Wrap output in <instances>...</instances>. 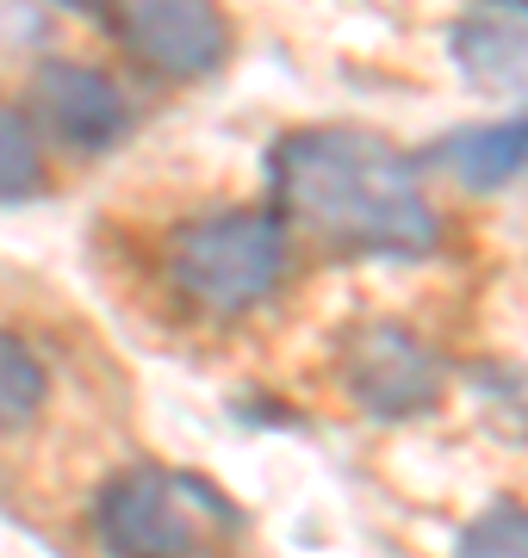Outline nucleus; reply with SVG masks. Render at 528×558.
<instances>
[{
	"mask_svg": "<svg viewBox=\"0 0 528 558\" xmlns=\"http://www.w3.org/2000/svg\"><path fill=\"white\" fill-rule=\"evenodd\" d=\"M274 199L292 223L355 255H429L442 218L405 149L361 124H311L274 149Z\"/></svg>",
	"mask_w": 528,
	"mask_h": 558,
	"instance_id": "obj_1",
	"label": "nucleus"
},
{
	"mask_svg": "<svg viewBox=\"0 0 528 558\" xmlns=\"http://www.w3.org/2000/svg\"><path fill=\"white\" fill-rule=\"evenodd\" d=\"M175 292L205 311H249L286 274V223L274 211H212L168 236Z\"/></svg>",
	"mask_w": 528,
	"mask_h": 558,
	"instance_id": "obj_2",
	"label": "nucleus"
},
{
	"mask_svg": "<svg viewBox=\"0 0 528 558\" xmlns=\"http://www.w3.org/2000/svg\"><path fill=\"white\" fill-rule=\"evenodd\" d=\"M212 527H230V509L163 465H131L94 502L106 558H200Z\"/></svg>",
	"mask_w": 528,
	"mask_h": 558,
	"instance_id": "obj_3",
	"label": "nucleus"
},
{
	"mask_svg": "<svg viewBox=\"0 0 528 558\" xmlns=\"http://www.w3.org/2000/svg\"><path fill=\"white\" fill-rule=\"evenodd\" d=\"M106 32L124 44V57H137L149 75L168 81H200L212 69H224V57H230V20L218 7H193V0L112 7Z\"/></svg>",
	"mask_w": 528,
	"mask_h": 558,
	"instance_id": "obj_4",
	"label": "nucleus"
},
{
	"mask_svg": "<svg viewBox=\"0 0 528 558\" xmlns=\"http://www.w3.org/2000/svg\"><path fill=\"white\" fill-rule=\"evenodd\" d=\"M343 379L373 416H417L442 398V360L405 323H361L343 341Z\"/></svg>",
	"mask_w": 528,
	"mask_h": 558,
	"instance_id": "obj_5",
	"label": "nucleus"
},
{
	"mask_svg": "<svg viewBox=\"0 0 528 558\" xmlns=\"http://www.w3.org/2000/svg\"><path fill=\"white\" fill-rule=\"evenodd\" d=\"M32 106L44 131L75 156H100L131 131V100L119 94V81L87 62H44L32 75Z\"/></svg>",
	"mask_w": 528,
	"mask_h": 558,
	"instance_id": "obj_6",
	"label": "nucleus"
},
{
	"mask_svg": "<svg viewBox=\"0 0 528 558\" xmlns=\"http://www.w3.org/2000/svg\"><path fill=\"white\" fill-rule=\"evenodd\" d=\"M454 57L479 87H528V7H479L454 25Z\"/></svg>",
	"mask_w": 528,
	"mask_h": 558,
	"instance_id": "obj_7",
	"label": "nucleus"
},
{
	"mask_svg": "<svg viewBox=\"0 0 528 558\" xmlns=\"http://www.w3.org/2000/svg\"><path fill=\"white\" fill-rule=\"evenodd\" d=\"M442 161L467 180V186H504V180H516L528 168V119L460 131V137H447Z\"/></svg>",
	"mask_w": 528,
	"mask_h": 558,
	"instance_id": "obj_8",
	"label": "nucleus"
},
{
	"mask_svg": "<svg viewBox=\"0 0 528 558\" xmlns=\"http://www.w3.org/2000/svg\"><path fill=\"white\" fill-rule=\"evenodd\" d=\"M44 398H50V379H44L38 354H32L13 329H0V435L32 428Z\"/></svg>",
	"mask_w": 528,
	"mask_h": 558,
	"instance_id": "obj_9",
	"label": "nucleus"
},
{
	"mask_svg": "<svg viewBox=\"0 0 528 558\" xmlns=\"http://www.w3.org/2000/svg\"><path fill=\"white\" fill-rule=\"evenodd\" d=\"M44 186V143L13 100H0V199H32Z\"/></svg>",
	"mask_w": 528,
	"mask_h": 558,
	"instance_id": "obj_10",
	"label": "nucleus"
},
{
	"mask_svg": "<svg viewBox=\"0 0 528 558\" xmlns=\"http://www.w3.org/2000/svg\"><path fill=\"white\" fill-rule=\"evenodd\" d=\"M454 558H528V509L523 502H491L454 539Z\"/></svg>",
	"mask_w": 528,
	"mask_h": 558,
	"instance_id": "obj_11",
	"label": "nucleus"
}]
</instances>
